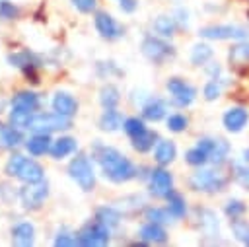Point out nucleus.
Returning <instances> with one entry per match:
<instances>
[{
  "label": "nucleus",
  "instance_id": "de8ad7c7",
  "mask_svg": "<svg viewBox=\"0 0 249 247\" xmlns=\"http://www.w3.org/2000/svg\"><path fill=\"white\" fill-rule=\"evenodd\" d=\"M119 8L124 14H132L138 8V0H119Z\"/></svg>",
  "mask_w": 249,
  "mask_h": 247
},
{
  "label": "nucleus",
  "instance_id": "393cba45",
  "mask_svg": "<svg viewBox=\"0 0 249 247\" xmlns=\"http://www.w3.org/2000/svg\"><path fill=\"white\" fill-rule=\"evenodd\" d=\"M76 150H78V140L76 138H72V136H60V138L53 140L49 154L54 159H64V158L76 154Z\"/></svg>",
  "mask_w": 249,
  "mask_h": 247
},
{
  "label": "nucleus",
  "instance_id": "a211bd4d",
  "mask_svg": "<svg viewBox=\"0 0 249 247\" xmlns=\"http://www.w3.org/2000/svg\"><path fill=\"white\" fill-rule=\"evenodd\" d=\"M138 237H140L142 243H165L169 235H167L163 224L146 220V222L140 226V229H138Z\"/></svg>",
  "mask_w": 249,
  "mask_h": 247
},
{
  "label": "nucleus",
  "instance_id": "79ce46f5",
  "mask_svg": "<svg viewBox=\"0 0 249 247\" xmlns=\"http://www.w3.org/2000/svg\"><path fill=\"white\" fill-rule=\"evenodd\" d=\"M19 16V8L10 0H0V19H16Z\"/></svg>",
  "mask_w": 249,
  "mask_h": 247
},
{
  "label": "nucleus",
  "instance_id": "9b49d317",
  "mask_svg": "<svg viewBox=\"0 0 249 247\" xmlns=\"http://www.w3.org/2000/svg\"><path fill=\"white\" fill-rule=\"evenodd\" d=\"M76 235H78V245H86V247L107 245L111 239V229L107 226H103L99 220H91V222L84 224Z\"/></svg>",
  "mask_w": 249,
  "mask_h": 247
},
{
  "label": "nucleus",
  "instance_id": "a19ab883",
  "mask_svg": "<svg viewBox=\"0 0 249 247\" xmlns=\"http://www.w3.org/2000/svg\"><path fill=\"white\" fill-rule=\"evenodd\" d=\"M165 124H167V130L171 132H183L189 126V119L183 113H171L165 117Z\"/></svg>",
  "mask_w": 249,
  "mask_h": 247
},
{
  "label": "nucleus",
  "instance_id": "423d86ee",
  "mask_svg": "<svg viewBox=\"0 0 249 247\" xmlns=\"http://www.w3.org/2000/svg\"><path fill=\"white\" fill-rule=\"evenodd\" d=\"M68 175L72 181L78 183V187L86 193L93 191L95 187V171H93V161L86 154H78L70 165H68Z\"/></svg>",
  "mask_w": 249,
  "mask_h": 247
},
{
  "label": "nucleus",
  "instance_id": "ddd939ff",
  "mask_svg": "<svg viewBox=\"0 0 249 247\" xmlns=\"http://www.w3.org/2000/svg\"><path fill=\"white\" fill-rule=\"evenodd\" d=\"M173 191V175L163 165L152 167L148 173V193L156 198H165Z\"/></svg>",
  "mask_w": 249,
  "mask_h": 247
},
{
  "label": "nucleus",
  "instance_id": "6e6552de",
  "mask_svg": "<svg viewBox=\"0 0 249 247\" xmlns=\"http://www.w3.org/2000/svg\"><path fill=\"white\" fill-rule=\"evenodd\" d=\"M196 146H200L206 156H208V163L210 165H224L228 159H230V152H231V146L226 138H220V136H202L196 140Z\"/></svg>",
  "mask_w": 249,
  "mask_h": 247
},
{
  "label": "nucleus",
  "instance_id": "bb28decb",
  "mask_svg": "<svg viewBox=\"0 0 249 247\" xmlns=\"http://www.w3.org/2000/svg\"><path fill=\"white\" fill-rule=\"evenodd\" d=\"M165 208L169 210V214L173 216V220H181L187 216V200L181 193L177 191H171L167 196H165Z\"/></svg>",
  "mask_w": 249,
  "mask_h": 247
},
{
  "label": "nucleus",
  "instance_id": "c756f323",
  "mask_svg": "<svg viewBox=\"0 0 249 247\" xmlns=\"http://www.w3.org/2000/svg\"><path fill=\"white\" fill-rule=\"evenodd\" d=\"M95 220H99L103 226H107L109 229H115L121 224V210L115 206H99L95 210Z\"/></svg>",
  "mask_w": 249,
  "mask_h": 247
},
{
  "label": "nucleus",
  "instance_id": "e433bc0d",
  "mask_svg": "<svg viewBox=\"0 0 249 247\" xmlns=\"http://www.w3.org/2000/svg\"><path fill=\"white\" fill-rule=\"evenodd\" d=\"M144 220H150V222H158V224H167V222H171L173 220V216L169 214V210L163 206H154V204H150V206H146L144 208Z\"/></svg>",
  "mask_w": 249,
  "mask_h": 247
},
{
  "label": "nucleus",
  "instance_id": "1a4fd4ad",
  "mask_svg": "<svg viewBox=\"0 0 249 247\" xmlns=\"http://www.w3.org/2000/svg\"><path fill=\"white\" fill-rule=\"evenodd\" d=\"M165 89H167V93L171 97V103L175 107H181V109L193 105V101L196 99V88L193 84H189L187 80L177 78V76L169 78L165 82Z\"/></svg>",
  "mask_w": 249,
  "mask_h": 247
},
{
  "label": "nucleus",
  "instance_id": "c03bdc74",
  "mask_svg": "<svg viewBox=\"0 0 249 247\" xmlns=\"http://www.w3.org/2000/svg\"><path fill=\"white\" fill-rule=\"evenodd\" d=\"M173 16V19H175V23H177V27H181V29H185V27H189V12L185 10V8H175V12L171 14Z\"/></svg>",
  "mask_w": 249,
  "mask_h": 247
},
{
  "label": "nucleus",
  "instance_id": "b1692460",
  "mask_svg": "<svg viewBox=\"0 0 249 247\" xmlns=\"http://www.w3.org/2000/svg\"><path fill=\"white\" fill-rule=\"evenodd\" d=\"M177 158V146L175 142L171 140H165V138H160L158 144L154 146V161L158 165H169L173 159Z\"/></svg>",
  "mask_w": 249,
  "mask_h": 247
},
{
  "label": "nucleus",
  "instance_id": "ea45409f",
  "mask_svg": "<svg viewBox=\"0 0 249 247\" xmlns=\"http://www.w3.org/2000/svg\"><path fill=\"white\" fill-rule=\"evenodd\" d=\"M185 161L193 167H202V165H208V156L200 146H195L185 152Z\"/></svg>",
  "mask_w": 249,
  "mask_h": 247
},
{
  "label": "nucleus",
  "instance_id": "4be33fe9",
  "mask_svg": "<svg viewBox=\"0 0 249 247\" xmlns=\"http://www.w3.org/2000/svg\"><path fill=\"white\" fill-rule=\"evenodd\" d=\"M51 144H53V140H51V136L45 134V132H33V136H29V138L23 142L25 150H27L29 156H33V158H39V156L49 154Z\"/></svg>",
  "mask_w": 249,
  "mask_h": 247
},
{
  "label": "nucleus",
  "instance_id": "dca6fc26",
  "mask_svg": "<svg viewBox=\"0 0 249 247\" xmlns=\"http://www.w3.org/2000/svg\"><path fill=\"white\" fill-rule=\"evenodd\" d=\"M140 115H142L144 121L158 123V121H161V119L167 117V103H165L161 97L150 95V97L140 105Z\"/></svg>",
  "mask_w": 249,
  "mask_h": 247
},
{
  "label": "nucleus",
  "instance_id": "c9c22d12",
  "mask_svg": "<svg viewBox=\"0 0 249 247\" xmlns=\"http://www.w3.org/2000/svg\"><path fill=\"white\" fill-rule=\"evenodd\" d=\"M123 130H124V134L128 138H136V136L144 134L148 130V126H146V123H144L142 117H128L123 123Z\"/></svg>",
  "mask_w": 249,
  "mask_h": 247
},
{
  "label": "nucleus",
  "instance_id": "7ed1b4c3",
  "mask_svg": "<svg viewBox=\"0 0 249 247\" xmlns=\"http://www.w3.org/2000/svg\"><path fill=\"white\" fill-rule=\"evenodd\" d=\"M4 173L8 177H16L21 183H37L43 181L45 169L41 163H37L31 158H25L21 154H12L4 165Z\"/></svg>",
  "mask_w": 249,
  "mask_h": 247
},
{
  "label": "nucleus",
  "instance_id": "a18cd8bd",
  "mask_svg": "<svg viewBox=\"0 0 249 247\" xmlns=\"http://www.w3.org/2000/svg\"><path fill=\"white\" fill-rule=\"evenodd\" d=\"M54 245H78V235L70 231H58V235L54 237Z\"/></svg>",
  "mask_w": 249,
  "mask_h": 247
},
{
  "label": "nucleus",
  "instance_id": "f3484780",
  "mask_svg": "<svg viewBox=\"0 0 249 247\" xmlns=\"http://www.w3.org/2000/svg\"><path fill=\"white\" fill-rule=\"evenodd\" d=\"M10 105H12V109H18V111H25V113L35 115L37 109L41 107V99H39V95L35 91L23 89V91H18L10 99Z\"/></svg>",
  "mask_w": 249,
  "mask_h": 247
},
{
  "label": "nucleus",
  "instance_id": "9d476101",
  "mask_svg": "<svg viewBox=\"0 0 249 247\" xmlns=\"http://www.w3.org/2000/svg\"><path fill=\"white\" fill-rule=\"evenodd\" d=\"M18 196H19V202L25 210H39L49 196V185H47V181L25 183L19 189Z\"/></svg>",
  "mask_w": 249,
  "mask_h": 247
},
{
  "label": "nucleus",
  "instance_id": "20e7f679",
  "mask_svg": "<svg viewBox=\"0 0 249 247\" xmlns=\"http://www.w3.org/2000/svg\"><path fill=\"white\" fill-rule=\"evenodd\" d=\"M198 35L208 41H243L249 39V27L239 23H214L200 27Z\"/></svg>",
  "mask_w": 249,
  "mask_h": 247
},
{
  "label": "nucleus",
  "instance_id": "39448f33",
  "mask_svg": "<svg viewBox=\"0 0 249 247\" xmlns=\"http://www.w3.org/2000/svg\"><path fill=\"white\" fill-rule=\"evenodd\" d=\"M140 49H142V54L150 62H154L158 66H161L163 62H167V60H171L175 56V47L167 39H163L160 35H146L142 39Z\"/></svg>",
  "mask_w": 249,
  "mask_h": 247
},
{
  "label": "nucleus",
  "instance_id": "f03ea898",
  "mask_svg": "<svg viewBox=\"0 0 249 247\" xmlns=\"http://www.w3.org/2000/svg\"><path fill=\"white\" fill-rule=\"evenodd\" d=\"M231 177L226 175L220 165H202V167H196L195 173H191L189 177V187L196 193H204V194H216V193H222L228 185H230Z\"/></svg>",
  "mask_w": 249,
  "mask_h": 247
},
{
  "label": "nucleus",
  "instance_id": "5701e85b",
  "mask_svg": "<svg viewBox=\"0 0 249 247\" xmlns=\"http://www.w3.org/2000/svg\"><path fill=\"white\" fill-rule=\"evenodd\" d=\"M12 243L19 245V247H27L33 245L35 241V228L31 222H18L12 226Z\"/></svg>",
  "mask_w": 249,
  "mask_h": 247
},
{
  "label": "nucleus",
  "instance_id": "4c0bfd02",
  "mask_svg": "<svg viewBox=\"0 0 249 247\" xmlns=\"http://www.w3.org/2000/svg\"><path fill=\"white\" fill-rule=\"evenodd\" d=\"M230 229H231L233 237H235L239 243H243V245L249 247V222H247V220H243V218L230 220Z\"/></svg>",
  "mask_w": 249,
  "mask_h": 247
},
{
  "label": "nucleus",
  "instance_id": "f8f14e48",
  "mask_svg": "<svg viewBox=\"0 0 249 247\" xmlns=\"http://www.w3.org/2000/svg\"><path fill=\"white\" fill-rule=\"evenodd\" d=\"M195 218H196V228L202 233L204 239H208L210 243H216L220 239V218L214 210L198 206L195 208Z\"/></svg>",
  "mask_w": 249,
  "mask_h": 247
},
{
  "label": "nucleus",
  "instance_id": "2eb2a0df",
  "mask_svg": "<svg viewBox=\"0 0 249 247\" xmlns=\"http://www.w3.org/2000/svg\"><path fill=\"white\" fill-rule=\"evenodd\" d=\"M93 25H95V31L107 39V41H115L123 35V25H119V21L107 14V12H95V18H93Z\"/></svg>",
  "mask_w": 249,
  "mask_h": 247
},
{
  "label": "nucleus",
  "instance_id": "412c9836",
  "mask_svg": "<svg viewBox=\"0 0 249 247\" xmlns=\"http://www.w3.org/2000/svg\"><path fill=\"white\" fill-rule=\"evenodd\" d=\"M23 132L21 128L14 124H4L0 123V148L2 150H16L19 144H23Z\"/></svg>",
  "mask_w": 249,
  "mask_h": 247
},
{
  "label": "nucleus",
  "instance_id": "4468645a",
  "mask_svg": "<svg viewBox=\"0 0 249 247\" xmlns=\"http://www.w3.org/2000/svg\"><path fill=\"white\" fill-rule=\"evenodd\" d=\"M222 124L228 132L237 134L249 124V111L243 105H231L222 115Z\"/></svg>",
  "mask_w": 249,
  "mask_h": 247
},
{
  "label": "nucleus",
  "instance_id": "0eeeda50",
  "mask_svg": "<svg viewBox=\"0 0 249 247\" xmlns=\"http://www.w3.org/2000/svg\"><path fill=\"white\" fill-rule=\"evenodd\" d=\"M72 126V117H66V115H60L56 111L53 113H35L27 124V128L31 132H45V134H51V132H58V130H68Z\"/></svg>",
  "mask_w": 249,
  "mask_h": 247
},
{
  "label": "nucleus",
  "instance_id": "a878e982",
  "mask_svg": "<svg viewBox=\"0 0 249 247\" xmlns=\"http://www.w3.org/2000/svg\"><path fill=\"white\" fill-rule=\"evenodd\" d=\"M123 115L117 111V107H111V109H105L99 117V128L105 130V132H115L119 128H123Z\"/></svg>",
  "mask_w": 249,
  "mask_h": 247
},
{
  "label": "nucleus",
  "instance_id": "f704fd0d",
  "mask_svg": "<svg viewBox=\"0 0 249 247\" xmlns=\"http://www.w3.org/2000/svg\"><path fill=\"white\" fill-rule=\"evenodd\" d=\"M224 86H226L224 78H208V82H206L204 88H202V97H204L206 101H216V99L222 95Z\"/></svg>",
  "mask_w": 249,
  "mask_h": 247
},
{
  "label": "nucleus",
  "instance_id": "7c9ffc66",
  "mask_svg": "<svg viewBox=\"0 0 249 247\" xmlns=\"http://www.w3.org/2000/svg\"><path fill=\"white\" fill-rule=\"evenodd\" d=\"M214 56V49L208 43H195L191 47V62L195 66H204L212 60Z\"/></svg>",
  "mask_w": 249,
  "mask_h": 247
},
{
  "label": "nucleus",
  "instance_id": "72a5a7b5",
  "mask_svg": "<svg viewBox=\"0 0 249 247\" xmlns=\"http://www.w3.org/2000/svg\"><path fill=\"white\" fill-rule=\"evenodd\" d=\"M231 179L245 191H249V161H231Z\"/></svg>",
  "mask_w": 249,
  "mask_h": 247
},
{
  "label": "nucleus",
  "instance_id": "37998d69",
  "mask_svg": "<svg viewBox=\"0 0 249 247\" xmlns=\"http://www.w3.org/2000/svg\"><path fill=\"white\" fill-rule=\"evenodd\" d=\"M70 2L82 14H91L95 10V6H97V0H70Z\"/></svg>",
  "mask_w": 249,
  "mask_h": 247
},
{
  "label": "nucleus",
  "instance_id": "49530a36",
  "mask_svg": "<svg viewBox=\"0 0 249 247\" xmlns=\"http://www.w3.org/2000/svg\"><path fill=\"white\" fill-rule=\"evenodd\" d=\"M204 72H206L208 78H222V66L218 62L210 60L208 64H204Z\"/></svg>",
  "mask_w": 249,
  "mask_h": 247
},
{
  "label": "nucleus",
  "instance_id": "6ab92c4d",
  "mask_svg": "<svg viewBox=\"0 0 249 247\" xmlns=\"http://www.w3.org/2000/svg\"><path fill=\"white\" fill-rule=\"evenodd\" d=\"M8 62H10L12 66L21 68L23 72H29V70H35L37 66H41V58H39L35 53L27 51V49L10 53V54H8Z\"/></svg>",
  "mask_w": 249,
  "mask_h": 247
},
{
  "label": "nucleus",
  "instance_id": "aec40b11",
  "mask_svg": "<svg viewBox=\"0 0 249 247\" xmlns=\"http://www.w3.org/2000/svg\"><path fill=\"white\" fill-rule=\"evenodd\" d=\"M51 105H53V111L66 115V117H74L78 111V101L68 91H56L51 99Z\"/></svg>",
  "mask_w": 249,
  "mask_h": 247
},
{
  "label": "nucleus",
  "instance_id": "f257e3e1",
  "mask_svg": "<svg viewBox=\"0 0 249 247\" xmlns=\"http://www.w3.org/2000/svg\"><path fill=\"white\" fill-rule=\"evenodd\" d=\"M91 158L99 163L103 177L111 183H126L138 175V167L123 152L113 146H105L99 140H95L91 146Z\"/></svg>",
  "mask_w": 249,
  "mask_h": 247
},
{
  "label": "nucleus",
  "instance_id": "58836bf2",
  "mask_svg": "<svg viewBox=\"0 0 249 247\" xmlns=\"http://www.w3.org/2000/svg\"><path fill=\"white\" fill-rule=\"evenodd\" d=\"M247 212V204L239 198H228L224 204V214L228 216V220H235V218H243V214Z\"/></svg>",
  "mask_w": 249,
  "mask_h": 247
},
{
  "label": "nucleus",
  "instance_id": "c85d7f7f",
  "mask_svg": "<svg viewBox=\"0 0 249 247\" xmlns=\"http://www.w3.org/2000/svg\"><path fill=\"white\" fill-rule=\"evenodd\" d=\"M152 29L156 35L163 37V39H171L175 35V29H177V23L173 19V16H158L154 21H152Z\"/></svg>",
  "mask_w": 249,
  "mask_h": 247
},
{
  "label": "nucleus",
  "instance_id": "cd10ccee",
  "mask_svg": "<svg viewBox=\"0 0 249 247\" xmlns=\"http://www.w3.org/2000/svg\"><path fill=\"white\" fill-rule=\"evenodd\" d=\"M228 60L233 66H243L249 62V39L235 41V45L230 47L228 51Z\"/></svg>",
  "mask_w": 249,
  "mask_h": 247
},
{
  "label": "nucleus",
  "instance_id": "2f4dec72",
  "mask_svg": "<svg viewBox=\"0 0 249 247\" xmlns=\"http://www.w3.org/2000/svg\"><path fill=\"white\" fill-rule=\"evenodd\" d=\"M99 103H101L103 109L117 107L121 103V91H119V88L113 86V84H105L99 89Z\"/></svg>",
  "mask_w": 249,
  "mask_h": 247
},
{
  "label": "nucleus",
  "instance_id": "09e8293b",
  "mask_svg": "<svg viewBox=\"0 0 249 247\" xmlns=\"http://www.w3.org/2000/svg\"><path fill=\"white\" fill-rule=\"evenodd\" d=\"M241 159H243V161H249V146L241 152Z\"/></svg>",
  "mask_w": 249,
  "mask_h": 247
},
{
  "label": "nucleus",
  "instance_id": "473e14b6",
  "mask_svg": "<svg viewBox=\"0 0 249 247\" xmlns=\"http://www.w3.org/2000/svg\"><path fill=\"white\" fill-rule=\"evenodd\" d=\"M158 134L156 132H152V130H146L144 134H140V136H136V138H130V146L138 152V154H146V152H150V150H154V146L158 144Z\"/></svg>",
  "mask_w": 249,
  "mask_h": 247
}]
</instances>
